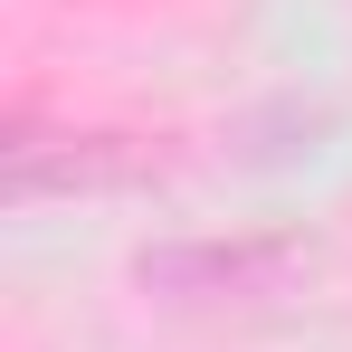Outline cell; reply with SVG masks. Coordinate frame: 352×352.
Wrapping results in <instances>:
<instances>
[{
  "label": "cell",
  "mask_w": 352,
  "mask_h": 352,
  "mask_svg": "<svg viewBox=\"0 0 352 352\" xmlns=\"http://www.w3.org/2000/svg\"><path fill=\"white\" fill-rule=\"evenodd\" d=\"M295 276H314L305 238H181L133 257V286L172 305H248V295H286Z\"/></svg>",
  "instance_id": "1"
}]
</instances>
